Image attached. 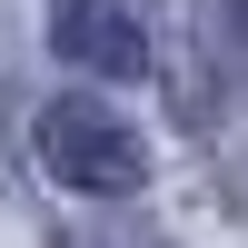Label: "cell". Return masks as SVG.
Returning <instances> with one entry per match:
<instances>
[{
    "label": "cell",
    "instance_id": "obj_1",
    "mask_svg": "<svg viewBox=\"0 0 248 248\" xmlns=\"http://www.w3.org/2000/svg\"><path fill=\"white\" fill-rule=\"evenodd\" d=\"M40 169H50L60 189L129 199L139 179H149V149H139V129L119 109H99V99H50V109H40Z\"/></svg>",
    "mask_w": 248,
    "mask_h": 248
},
{
    "label": "cell",
    "instance_id": "obj_2",
    "mask_svg": "<svg viewBox=\"0 0 248 248\" xmlns=\"http://www.w3.org/2000/svg\"><path fill=\"white\" fill-rule=\"evenodd\" d=\"M50 50L70 70H99V79H139L149 70V40H139L129 0H50Z\"/></svg>",
    "mask_w": 248,
    "mask_h": 248
},
{
    "label": "cell",
    "instance_id": "obj_3",
    "mask_svg": "<svg viewBox=\"0 0 248 248\" xmlns=\"http://www.w3.org/2000/svg\"><path fill=\"white\" fill-rule=\"evenodd\" d=\"M218 10H229V20H238V30H248V0H218Z\"/></svg>",
    "mask_w": 248,
    "mask_h": 248
},
{
    "label": "cell",
    "instance_id": "obj_4",
    "mask_svg": "<svg viewBox=\"0 0 248 248\" xmlns=\"http://www.w3.org/2000/svg\"><path fill=\"white\" fill-rule=\"evenodd\" d=\"M109 248H159V238H109Z\"/></svg>",
    "mask_w": 248,
    "mask_h": 248
}]
</instances>
